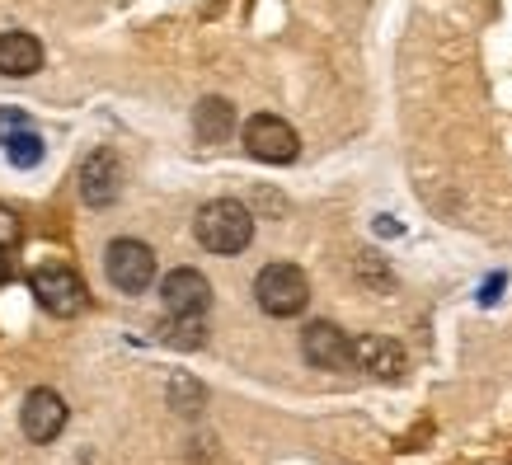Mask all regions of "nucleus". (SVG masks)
Here are the masks:
<instances>
[{
    "label": "nucleus",
    "mask_w": 512,
    "mask_h": 465,
    "mask_svg": "<svg viewBox=\"0 0 512 465\" xmlns=\"http://www.w3.org/2000/svg\"><path fill=\"white\" fill-rule=\"evenodd\" d=\"M301 353H306V362L320 367V372H343V367H353V339H348L339 325H329V320L306 325Z\"/></svg>",
    "instance_id": "nucleus-8"
},
{
    "label": "nucleus",
    "mask_w": 512,
    "mask_h": 465,
    "mask_svg": "<svg viewBox=\"0 0 512 465\" xmlns=\"http://www.w3.org/2000/svg\"><path fill=\"white\" fill-rule=\"evenodd\" d=\"M33 71H43V43L24 29L0 33V76L29 80Z\"/></svg>",
    "instance_id": "nucleus-11"
},
{
    "label": "nucleus",
    "mask_w": 512,
    "mask_h": 465,
    "mask_svg": "<svg viewBox=\"0 0 512 465\" xmlns=\"http://www.w3.org/2000/svg\"><path fill=\"white\" fill-rule=\"evenodd\" d=\"M193 132H198L202 146H221V141H231V132H235L231 99H217V94L198 99V109H193Z\"/></svg>",
    "instance_id": "nucleus-12"
},
{
    "label": "nucleus",
    "mask_w": 512,
    "mask_h": 465,
    "mask_svg": "<svg viewBox=\"0 0 512 465\" xmlns=\"http://www.w3.org/2000/svg\"><path fill=\"white\" fill-rule=\"evenodd\" d=\"M160 339L170 348H202L207 343V325H202V315H170V325L160 329Z\"/></svg>",
    "instance_id": "nucleus-13"
},
{
    "label": "nucleus",
    "mask_w": 512,
    "mask_h": 465,
    "mask_svg": "<svg viewBox=\"0 0 512 465\" xmlns=\"http://www.w3.org/2000/svg\"><path fill=\"white\" fill-rule=\"evenodd\" d=\"M498 292H503V278H498V273H494V278L484 282V296H480V301H484V306H489V301H494Z\"/></svg>",
    "instance_id": "nucleus-18"
},
{
    "label": "nucleus",
    "mask_w": 512,
    "mask_h": 465,
    "mask_svg": "<svg viewBox=\"0 0 512 465\" xmlns=\"http://www.w3.org/2000/svg\"><path fill=\"white\" fill-rule=\"evenodd\" d=\"M123 193V165L109 146H94L85 160H80V198L90 207H109Z\"/></svg>",
    "instance_id": "nucleus-6"
},
{
    "label": "nucleus",
    "mask_w": 512,
    "mask_h": 465,
    "mask_svg": "<svg viewBox=\"0 0 512 465\" xmlns=\"http://www.w3.org/2000/svg\"><path fill=\"white\" fill-rule=\"evenodd\" d=\"M0 282H10V259H5V249H0Z\"/></svg>",
    "instance_id": "nucleus-19"
},
{
    "label": "nucleus",
    "mask_w": 512,
    "mask_h": 465,
    "mask_svg": "<svg viewBox=\"0 0 512 465\" xmlns=\"http://www.w3.org/2000/svg\"><path fill=\"white\" fill-rule=\"evenodd\" d=\"M245 151L254 160H264V165H292L296 151H301V137L278 113H254L245 123Z\"/></svg>",
    "instance_id": "nucleus-3"
},
{
    "label": "nucleus",
    "mask_w": 512,
    "mask_h": 465,
    "mask_svg": "<svg viewBox=\"0 0 512 465\" xmlns=\"http://www.w3.org/2000/svg\"><path fill=\"white\" fill-rule=\"evenodd\" d=\"M19 240V217L10 207H0V249H10Z\"/></svg>",
    "instance_id": "nucleus-16"
},
{
    "label": "nucleus",
    "mask_w": 512,
    "mask_h": 465,
    "mask_svg": "<svg viewBox=\"0 0 512 465\" xmlns=\"http://www.w3.org/2000/svg\"><path fill=\"white\" fill-rule=\"evenodd\" d=\"M254 301H259V310L273 315V320H292V315H301L306 301H311V282H306V273L296 264H268V268H259V278H254Z\"/></svg>",
    "instance_id": "nucleus-2"
},
{
    "label": "nucleus",
    "mask_w": 512,
    "mask_h": 465,
    "mask_svg": "<svg viewBox=\"0 0 512 465\" xmlns=\"http://www.w3.org/2000/svg\"><path fill=\"white\" fill-rule=\"evenodd\" d=\"M160 301L170 315H207L212 306V282L202 278L198 268H174L160 282Z\"/></svg>",
    "instance_id": "nucleus-9"
},
{
    "label": "nucleus",
    "mask_w": 512,
    "mask_h": 465,
    "mask_svg": "<svg viewBox=\"0 0 512 465\" xmlns=\"http://www.w3.org/2000/svg\"><path fill=\"white\" fill-rule=\"evenodd\" d=\"M43 137H33L29 127H19V132H10L5 137V155H10V165H19V170H33V165H43Z\"/></svg>",
    "instance_id": "nucleus-14"
},
{
    "label": "nucleus",
    "mask_w": 512,
    "mask_h": 465,
    "mask_svg": "<svg viewBox=\"0 0 512 465\" xmlns=\"http://www.w3.org/2000/svg\"><path fill=\"white\" fill-rule=\"evenodd\" d=\"M66 419H71V409H66V400L57 395V390H29L24 395V409H19V423H24V437L29 442H52V437L66 428Z\"/></svg>",
    "instance_id": "nucleus-7"
},
{
    "label": "nucleus",
    "mask_w": 512,
    "mask_h": 465,
    "mask_svg": "<svg viewBox=\"0 0 512 465\" xmlns=\"http://www.w3.org/2000/svg\"><path fill=\"white\" fill-rule=\"evenodd\" d=\"M193 231H198V245L212 249V254H240V249H249V240H254V217H249L245 202L212 198L198 212Z\"/></svg>",
    "instance_id": "nucleus-1"
},
{
    "label": "nucleus",
    "mask_w": 512,
    "mask_h": 465,
    "mask_svg": "<svg viewBox=\"0 0 512 465\" xmlns=\"http://www.w3.org/2000/svg\"><path fill=\"white\" fill-rule=\"evenodd\" d=\"M33 296H38V306L47 310V315H57V320H71V315H80L85 310V278H80L76 268L66 264H47L33 273Z\"/></svg>",
    "instance_id": "nucleus-4"
},
{
    "label": "nucleus",
    "mask_w": 512,
    "mask_h": 465,
    "mask_svg": "<svg viewBox=\"0 0 512 465\" xmlns=\"http://www.w3.org/2000/svg\"><path fill=\"white\" fill-rule=\"evenodd\" d=\"M353 367H362L367 376H381V381H395L409 367V357L386 334H362V339H353Z\"/></svg>",
    "instance_id": "nucleus-10"
},
{
    "label": "nucleus",
    "mask_w": 512,
    "mask_h": 465,
    "mask_svg": "<svg viewBox=\"0 0 512 465\" xmlns=\"http://www.w3.org/2000/svg\"><path fill=\"white\" fill-rule=\"evenodd\" d=\"M19 127H24V113L0 109V137H10V132H19Z\"/></svg>",
    "instance_id": "nucleus-17"
},
{
    "label": "nucleus",
    "mask_w": 512,
    "mask_h": 465,
    "mask_svg": "<svg viewBox=\"0 0 512 465\" xmlns=\"http://www.w3.org/2000/svg\"><path fill=\"white\" fill-rule=\"evenodd\" d=\"M170 400H174V409H179V414H193V409L202 404V386H198V381H188V376H174Z\"/></svg>",
    "instance_id": "nucleus-15"
},
{
    "label": "nucleus",
    "mask_w": 512,
    "mask_h": 465,
    "mask_svg": "<svg viewBox=\"0 0 512 465\" xmlns=\"http://www.w3.org/2000/svg\"><path fill=\"white\" fill-rule=\"evenodd\" d=\"M104 268H109V282L118 292L137 296L156 282V249L141 245V240H113L104 254Z\"/></svg>",
    "instance_id": "nucleus-5"
}]
</instances>
